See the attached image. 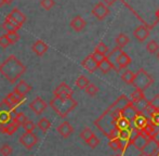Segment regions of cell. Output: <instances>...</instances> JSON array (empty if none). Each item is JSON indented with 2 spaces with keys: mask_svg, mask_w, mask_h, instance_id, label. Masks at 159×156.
I'll use <instances>...</instances> for the list:
<instances>
[{
  "mask_svg": "<svg viewBox=\"0 0 159 156\" xmlns=\"http://www.w3.org/2000/svg\"><path fill=\"white\" fill-rule=\"evenodd\" d=\"M131 101L126 95H120L100 117L95 119V127L109 140L118 139L119 137L120 130L117 128V122L122 117L121 111Z\"/></svg>",
  "mask_w": 159,
  "mask_h": 156,
  "instance_id": "6da1fadb",
  "label": "cell"
},
{
  "mask_svg": "<svg viewBox=\"0 0 159 156\" xmlns=\"http://www.w3.org/2000/svg\"><path fill=\"white\" fill-rule=\"evenodd\" d=\"M26 72V66L15 55H10L0 65V73L11 84H14Z\"/></svg>",
  "mask_w": 159,
  "mask_h": 156,
  "instance_id": "7a4b0ae2",
  "label": "cell"
},
{
  "mask_svg": "<svg viewBox=\"0 0 159 156\" xmlns=\"http://www.w3.org/2000/svg\"><path fill=\"white\" fill-rule=\"evenodd\" d=\"M77 104H78L77 101L75 99H73V97H69V98L54 97L50 101V106L62 118H65L71 111L75 110Z\"/></svg>",
  "mask_w": 159,
  "mask_h": 156,
  "instance_id": "3957f363",
  "label": "cell"
},
{
  "mask_svg": "<svg viewBox=\"0 0 159 156\" xmlns=\"http://www.w3.org/2000/svg\"><path fill=\"white\" fill-rule=\"evenodd\" d=\"M154 82V78L144 70V68H141L134 75V80L132 82L133 87L136 90L144 91L146 90L148 87H151Z\"/></svg>",
  "mask_w": 159,
  "mask_h": 156,
  "instance_id": "277c9868",
  "label": "cell"
},
{
  "mask_svg": "<svg viewBox=\"0 0 159 156\" xmlns=\"http://www.w3.org/2000/svg\"><path fill=\"white\" fill-rule=\"evenodd\" d=\"M15 108L9 106L6 102H0V129L10 124L15 117Z\"/></svg>",
  "mask_w": 159,
  "mask_h": 156,
  "instance_id": "5b68a950",
  "label": "cell"
},
{
  "mask_svg": "<svg viewBox=\"0 0 159 156\" xmlns=\"http://www.w3.org/2000/svg\"><path fill=\"white\" fill-rule=\"evenodd\" d=\"M148 141L149 138L144 132H142V131H134V135L132 137L130 144L133 145V148H135L138 151L142 152L145 146H146V144L148 143Z\"/></svg>",
  "mask_w": 159,
  "mask_h": 156,
  "instance_id": "8992f818",
  "label": "cell"
},
{
  "mask_svg": "<svg viewBox=\"0 0 159 156\" xmlns=\"http://www.w3.org/2000/svg\"><path fill=\"white\" fill-rule=\"evenodd\" d=\"M38 142V137L34 132H25L20 137V143L27 150L32 149Z\"/></svg>",
  "mask_w": 159,
  "mask_h": 156,
  "instance_id": "52a82bcc",
  "label": "cell"
},
{
  "mask_svg": "<svg viewBox=\"0 0 159 156\" xmlns=\"http://www.w3.org/2000/svg\"><path fill=\"white\" fill-rule=\"evenodd\" d=\"M92 14L94 15L98 20L102 21V20H104L105 17L109 14V9L104 2L101 1V2H98V3H96L94 6V8L92 9Z\"/></svg>",
  "mask_w": 159,
  "mask_h": 156,
  "instance_id": "ba28073f",
  "label": "cell"
},
{
  "mask_svg": "<svg viewBox=\"0 0 159 156\" xmlns=\"http://www.w3.org/2000/svg\"><path fill=\"white\" fill-rule=\"evenodd\" d=\"M73 93H74L73 89H71L66 82H61V84L55 88V90L53 91L54 97H57V98H69L73 95Z\"/></svg>",
  "mask_w": 159,
  "mask_h": 156,
  "instance_id": "9c48e42d",
  "label": "cell"
},
{
  "mask_svg": "<svg viewBox=\"0 0 159 156\" xmlns=\"http://www.w3.org/2000/svg\"><path fill=\"white\" fill-rule=\"evenodd\" d=\"M132 122H133L134 131H142L149 124V119L144 113H139L138 116L134 118V120Z\"/></svg>",
  "mask_w": 159,
  "mask_h": 156,
  "instance_id": "30bf717a",
  "label": "cell"
},
{
  "mask_svg": "<svg viewBox=\"0 0 159 156\" xmlns=\"http://www.w3.org/2000/svg\"><path fill=\"white\" fill-rule=\"evenodd\" d=\"M48 104L46 103L43 99H41L40 97H37L35 100L30 104V108L35 113L36 115H40L41 113H43L46 111Z\"/></svg>",
  "mask_w": 159,
  "mask_h": 156,
  "instance_id": "8fae6325",
  "label": "cell"
},
{
  "mask_svg": "<svg viewBox=\"0 0 159 156\" xmlns=\"http://www.w3.org/2000/svg\"><path fill=\"white\" fill-rule=\"evenodd\" d=\"M23 101H25V98L20 97V95L15 92L9 93L3 99V102H6L9 106H11V108H15L17 105H20Z\"/></svg>",
  "mask_w": 159,
  "mask_h": 156,
  "instance_id": "7c38bea8",
  "label": "cell"
},
{
  "mask_svg": "<svg viewBox=\"0 0 159 156\" xmlns=\"http://www.w3.org/2000/svg\"><path fill=\"white\" fill-rule=\"evenodd\" d=\"M133 36L140 42H144L149 36V28L146 25H140L134 30Z\"/></svg>",
  "mask_w": 159,
  "mask_h": 156,
  "instance_id": "4fadbf2b",
  "label": "cell"
},
{
  "mask_svg": "<svg viewBox=\"0 0 159 156\" xmlns=\"http://www.w3.org/2000/svg\"><path fill=\"white\" fill-rule=\"evenodd\" d=\"M121 114H122V117L126 118V119H128L129 122H132L134 120V118L138 116L139 112H138V110L135 108V106L133 105V103H132V102H130L126 108L121 111Z\"/></svg>",
  "mask_w": 159,
  "mask_h": 156,
  "instance_id": "5bb4252c",
  "label": "cell"
},
{
  "mask_svg": "<svg viewBox=\"0 0 159 156\" xmlns=\"http://www.w3.org/2000/svg\"><path fill=\"white\" fill-rule=\"evenodd\" d=\"M30 90H32V87H30V85L25 81V80L22 79V80H20V81L17 82L16 86L14 87V90H13V92L17 93L20 97L25 98V95L27 94Z\"/></svg>",
  "mask_w": 159,
  "mask_h": 156,
  "instance_id": "9a60e30c",
  "label": "cell"
},
{
  "mask_svg": "<svg viewBox=\"0 0 159 156\" xmlns=\"http://www.w3.org/2000/svg\"><path fill=\"white\" fill-rule=\"evenodd\" d=\"M81 65L84 70H87L89 73H94L96 70H98V63L93 59L92 55H88L84 61L81 62Z\"/></svg>",
  "mask_w": 159,
  "mask_h": 156,
  "instance_id": "2e32d148",
  "label": "cell"
},
{
  "mask_svg": "<svg viewBox=\"0 0 159 156\" xmlns=\"http://www.w3.org/2000/svg\"><path fill=\"white\" fill-rule=\"evenodd\" d=\"M48 49H49L48 44L44 41H42V40H37V41L34 42L32 46V50L38 55V57H42V55L48 51Z\"/></svg>",
  "mask_w": 159,
  "mask_h": 156,
  "instance_id": "e0dca14e",
  "label": "cell"
},
{
  "mask_svg": "<svg viewBox=\"0 0 159 156\" xmlns=\"http://www.w3.org/2000/svg\"><path fill=\"white\" fill-rule=\"evenodd\" d=\"M8 16L9 17H11L12 20H14L16 23H19L20 25H23L24 23L26 22V16H25V14H24L22 11H20V9H17V8H14L12 11H11L10 13L8 14Z\"/></svg>",
  "mask_w": 159,
  "mask_h": 156,
  "instance_id": "ac0fdd59",
  "label": "cell"
},
{
  "mask_svg": "<svg viewBox=\"0 0 159 156\" xmlns=\"http://www.w3.org/2000/svg\"><path fill=\"white\" fill-rule=\"evenodd\" d=\"M69 25H70V27L73 28L75 32H81V30L86 27L87 23L80 15H77V16H75L73 20H71Z\"/></svg>",
  "mask_w": 159,
  "mask_h": 156,
  "instance_id": "d6986e66",
  "label": "cell"
},
{
  "mask_svg": "<svg viewBox=\"0 0 159 156\" xmlns=\"http://www.w3.org/2000/svg\"><path fill=\"white\" fill-rule=\"evenodd\" d=\"M57 132L62 135L63 138H68L71 133L74 132V128L71 127V125L68 122H64L57 127Z\"/></svg>",
  "mask_w": 159,
  "mask_h": 156,
  "instance_id": "ffe728a7",
  "label": "cell"
},
{
  "mask_svg": "<svg viewBox=\"0 0 159 156\" xmlns=\"http://www.w3.org/2000/svg\"><path fill=\"white\" fill-rule=\"evenodd\" d=\"M130 63H131V57H130L129 55L125 52V51H122L121 54L118 57L117 62H116V64H117V68L119 71L124 70V68H126Z\"/></svg>",
  "mask_w": 159,
  "mask_h": 156,
  "instance_id": "44dd1931",
  "label": "cell"
},
{
  "mask_svg": "<svg viewBox=\"0 0 159 156\" xmlns=\"http://www.w3.org/2000/svg\"><path fill=\"white\" fill-rule=\"evenodd\" d=\"M98 70H100L102 73H104V74L111 72V70H116L117 72H119V70H118V68L116 67V66L114 65V64L111 63V62L109 61L107 57H105V59L103 60V61L101 62L100 64H98Z\"/></svg>",
  "mask_w": 159,
  "mask_h": 156,
  "instance_id": "7402d4cb",
  "label": "cell"
},
{
  "mask_svg": "<svg viewBox=\"0 0 159 156\" xmlns=\"http://www.w3.org/2000/svg\"><path fill=\"white\" fill-rule=\"evenodd\" d=\"M158 149H159V144L157 143V142H156L154 139H149L148 143L146 144V146L144 148V150H143L141 153H145V154H147L149 156H153L156 152H157Z\"/></svg>",
  "mask_w": 159,
  "mask_h": 156,
  "instance_id": "603a6c76",
  "label": "cell"
},
{
  "mask_svg": "<svg viewBox=\"0 0 159 156\" xmlns=\"http://www.w3.org/2000/svg\"><path fill=\"white\" fill-rule=\"evenodd\" d=\"M19 125H16L14 122H11L10 124H8L7 126H4V127H2L1 129H0V132H2V133H6V135H12L13 133H15L17 131V129H19Z\"/></svg>",
  "mask_w": 159,
  "mask_h": 156,
  "instance_id": "cb8c5ba5",
  "label": "cell"
},
{
  "mask_svg": "<svg viewBox=\"0 0 159 156\" xmlns=\"http://www.w3.org/2000/svg\"><path fill=\"white\" fill-rule=\"evenodd\" d=\"M121 52H122V49L119 48V47H116V48H114L111 52H108V54L106 55V57L114 64V65H115V63L117 62L118 57L121 54Z\"/></svg>",
  "mask_w": 159,
  "mask_h": 156,
  "instance_id": "d4e9b609",
  "label": "cell"
},
{
  "mask_svg": "<svg viewBox=\"0 0 159 156\" xmlns=\"http://www.w3.org/2000/svg\"><path fill=\"white\" fill-rule=\"evenodd\" d=\"M133 105L135 106V108L138 110L139 113H145V111H146L147 108L149 106V101L146 99V98H143L141 101L133 103Z\"/></svg>",
  "mask_w": 159,
  "mask_h": 156,
  "instance_id": "484cf974",
  "label": "cell"
},
{
  "mask_svg": "<svg viewBox=\"0 0 159 156\" xmlns=\"http://www.w3.org/2000/svg\"><path fill=\"white\" fill-rule=\"evenodd\" d=\"M37 127L41 131H43V132H47V131H48L49 129H50V127H51V122L48 119V118L43 117V118H41V119L38 120Z\"/></svg>",
  "mask_w": 159,
  "mask_h": 156,
  "instance_id": "4316f807",
  "label": "cell"
},
{
  "mask_svg": "<svg viewBox=\"0 0 159 156\" xmlns=\"http://www.w3.org/2000/svg\"><path fill=\"white\" fill-rule=\"evenodd\" d=\"M89 85H90V81H89V79L84 76V75H80V76L77 78V80H76V86L79 89H81V90L86 89Z\"/></svg>",
  "mask_w": 159,
  "mask_h": 156,
  "instance_id": "83f0119b",
  "label": "cell"
},
{
  "mask_svg": "<svg viewBox=\"0 0 159 156\" xmlns=\"http://www.w3.org/2000/svg\"><path fill=\"white\" fill-rule=\"evenodd\" d=\"M2 27H3L4 30H7V33H9V32H17V30H20V28L16 27V26H15L14 24H13L7 16H6V19H4L3 23H2Z\"/></svg>",
  "mask_w": 159,
  "mask_h": 156,
  "instance_id": "f1b7e54d",
  "label": "cell"
},
{
  "mask_svg": "<svg viewBox=\"0 0 159 156\" xmlns=\"http://www.w3.org/2000/svg\"><path fill=\"white\" fill-rule=\"evenodd\" d=\"M146 50L147 52L152 53V54H155V53L159 52V44L155 40H149L146 44Z\"/></svg>",
  "mask_w": 159,
  "mask_h": 156,
  "instance_id": "f546056e",
  "label": "cell"
},
{
  "mask_svg": "<svg viewBox=\"0 0 159 156\" xmlns=\"http://www.w3.org/2000/svg\"><path fill=\"white\" fill-rule=\"evenodd\" d=\"M130 39L129 37L127 36L126 34H119L117 36V38H116V44H117V47H119V48H124V47H126L128 44H129Z\"/></svg>",
  "mask_w": 159,
  "mask_h": 156,
  "instance_id": "4dcf8cb0",
  "label": "cell"
},
{
  "mask_svg": "<svg viewBox=\"0 0 159 156\" xmlns=\"http://www.w3.org/2000/svg\"><path fill=\"white\" fill-rule=\"evenodd\" d=\"M143 98H145L144 91L136 90V89H135V91H133V92H132L131 94H130V101H131L132 103H135V102L141 101V100H142Z\"/></svg>",
  "mask_w": 159,
  "mask_h": 156,
  "instance_id": "1f68e13d",
  "label": "cell"
},
{
  "mask_svg": "<svg viewBox=\"0 0 159 156\" xmlns=\"http://www.w3.org/2000/svg\"><path fill=\"white\" fill-rule=\"evenodd\" d=\"M80 138H81L82 140H84V142H87L88 140H90L92 137H94V132H93L92 130H91L90 128H88V127H86V128L82 129V131L80 132Z\"/></svg>",
  "mask_w": 159,
  "mask_h": 156,
  "instance_id": "d6a6232c",
  "label": "cell"
},
{
  "mask_svg": "<svg viewBox=\"0 0 159 156\" xmlns=\"http://www.w3.org/2000/svg\"><path fill=\"white\" fill-rule=\"evenodd\" d=\"M108 145L111 146L113 151H122L124 150V144H122L121 140H119V139L109 140Z\"/></svg>",
  "mask_w": 159,
  "mask_h": 156,
  "instance_id": "836d02e7",
  "label": "cell"
},
{
  "mask_svg": "<svg viewBox=\"0 0 159 156\" xmlns=\"http://www.w3.org/2000/svg\"><path fill=\"white\" fill-rule=\"evenodd\" d=\"M148 119H149V124H152L156 128H159V111L156 110L154 111L148 116Z\"/></svg>",
  "mask_w": 159,
  "mask_h": 156,
  "instance_id": "e575fe53",
  "label": "cell"
},
{
  "mask_svg": "<svg viewBox=\"0 0 159 156\" xmlns=\"http://www.w3.org/2000/svg\"><path fill=\"white\" fill-rule=\"evenodd\" d=\"M134 73H132L131 71H129V70H127L126 72L124 73V74L121 75V79L124 80L126 84H131L132 85V82H133V80H134Z\"/></svg>",
  "mask_w": 159,
  "mask_h": 156,
  "instance_id": "d590c367",
  "label": "cell"
},
{
  "mask_svg": "<svg viewBox=\"0 0 159 156\" xmlns=\"http://www.w3.org/2000/svg\"><path fill=\"white\" fill-rule=\"evenodd\" d=\"M95 52H98V53H102V54H104L105 57H106L107 54H108V47L106 46V44H104V42H98V44L95 46V49H94Z\"/></svg>",
  "mask_w": 159,
  "mask_h": 156,
  "instance_id": "8d00e7d4",
  "label": "cell"
},
{
  "mask_svg": "<svg viewBox=\"0 0 159 156\" xmlns=\"http://www.w3.org/2000/svg\"><path fill=\"white\" fill-rule=\"evenodd\" d=\"M130 126H131V122H129L126 118L121 117L119 120L117 122V128L119 130H125V129H130Z\"/></svg>",
  "mask_w": 159,
  "mask_h": 156,
  "instance_id": "74e56055",
  "label": "cell"
},
{
  "mask_svg": "<svg viewBox=\"0 0 159 156\" xmlns=\"http://www.w3.org/2000/svg\"><path fill=\"white\" fill-rule=\"evenodd\" d=\"M27 120H28L27 117H26V115L24 114V113H17V114L15 115L13 122H14L16 125H19V126H23Z\"/></svg>",
  "mask_w": 159,
  "mask_h": 156,
  "instance_id": "f35d334b",
  "label": "cell"
},
{
  "mask_svg": "<svg viewBox=\"0 0 159 156\" xmlns=\"http://www.w3.org/2000/svg\"><path fill=\"white\" fill-rule=\"evenodd\" d=\"M156 130H157V128H156V127H154L152 124H148L146 127H145L144 129H143V130H142V132H144L145 135H146L147 137H148L149 139H151V138L153 137L154 135H155Z\"/></svg>",
  "mask_w": 159,
  "mask_h": 156,
  "instance_id": "ab89813d",
  "label": "cell"
},
{
  "mask_svg": "<svg viewBox=\"0 0 159 156\" xmlns=\"http://www.w3.org/2000/svg\"><path fill=\"white\" fill-rule=\"evenodd\" d=\"M55 6L54 0H41L40 1V7L43 8L44 10H51Z\"/></svg>",
  "mask_w": 159,
  "mask_h": 156,
  "instance_id": "60d3db41",
  "label": "cell"
},
{
  "mask_svg": "<svg viewBox=\"0 0 159 156\" xmlns=\"http://www.w3.org/2000/svg\"><path fill=\"white\" fill-rule=\"evenodd\" d=\"M84 90H86L87 94H89L90 97H94L96 93L98 92V88L95 86L94 84H91V82H90V85H89V86L87 87L86 89H84Z\"/></svg>",
  "mask_w": 159,
  "mask_h": 156,
  "instance_id": "b9f144b4",
  "label": "cell"
},
{
  "mask_svg": "<svg viewBox=\"0 0 159 156\" xmlns=\"http://www.w3.org/2000/svg\"><path fill=\"white\" fill-rule=\"evenodd\" d=\"M7 36H8L9 40H10L11 44H16L20 40V35L17 32H9V33H7Z\"/></svg>",
  "mask_w": 159,
  "mask_h": 156,
  "instance_id": "7bdbcfd3",
  "label": "cell"
},
{
  "mask_svg": "<svg viewBox=\"0 0 159 156\" xmlns=\"http://www.w3.org/2000/svg\"><path fill=\"white\" fill-rule=\"evenodd\" d=\"M0 154L2 156H10L12 154V148L9 144H3L0 148Z\"/></svg>",
  "mask_w": 159,
  "mask_h": 156,
  "instance_id": "ee69618b",
  "label": "cell"
},
{
  "mask_svg": "<svg viewBox=\"0 0 159 156\" xmlns=\"http://www.w3.org/2000/svg\"><path fill=\"white\" fill-rule=\"evenodd\" d=\"M23 128L25 130V132H34V130L36 129V125L34 124L32 120L28 119L25 124L23 125Z\"/></svg>",
  "mask_w": 159,
  "mask_h": 156,
  "instance_id": "f6af8a7d",
  "label": "cell"
},
{
  "mask_svg": "<svg viewBox=\"0 0 159 156\" xmlns=\"http://www.w3.org/2000/svg\"><path fill=\"white\" fill-rule=\"evenodd\" d=\"M10 44H11V42H10V40H9L8 36H7V34L0 36V47H1V48L6 49V48H8Z\"/></svg>",
  "mask_w": 159,
  "mask_h": 156,
  "instance_id": "bcb514c9",
  "label": "cell"
},
{
  "mask_svg": "<svg viewBox=\"0 0 159 156\" xmlns=\"http://www.w3.org/2000/svg\"><path fill=\"white\" fill-rule=\"evenodd\" d=\"M87 144H88L89 146H90L91 149H95L96 146L100 144V139H98L96 135H94V137H92L90 140H88V141L86 142Z\"/></svg>",
  "mask_w": 159,
  "mask_h": 156,
  "instance_id": "7dc6e473",
  "label": "cell"
},
{
  "mask_svg": "<svg viewBox=\"0 0 159 156\" xmlns=\"http://www.w3.org/2000/svg\"><path fill=\"white\" fill-rule=\"evenodd\" d=\"M149 105L153 106L156 111H159V94H156L155 97L149 101Z\"/></svg>",
  "mask_w": 159,
  "mask_h": 156,
  "instance_id": "c3c4849f",
  "label": "cell"
},
{
  "mask_svg": "<svg viewBox=\"0 0 159 156\" xmlns=\"http://www.w3.org/2000/svg\"><path fill=\"white\" fill-rule=\"evenodd\" d=\"M91 55H92L93 59H94L98 64H100L101 62H102L103 60H104L105 57H106L104 54H102V53H98V52H95V51H94V52H93V53H91Z\"/></svg>",
  "mask_w": 159,
  "mask_h": 156,
  "instance_id": "681fc988",
  "label": "cell"
},
{
  "mask_svg": "<svg viewBox=\"0 0 159 156\" xmlns=\"http://www.w3.org/2000/svg\"><path fill=\"white\" fill-rule=\"evenodd\" d=\"M151 139H154V140H155V141L159 144V128H157V130H156L155 135H154L153 137L151 138Z\"/></svg>",
  "mask_w": 159,
  "mask_h": 156,
  "instance_id": "f907efd6",
  "label": "cell"
},
{
  "mask_svg": "<svg viewBox=\"0 0 159 156\" xmlns=\"http://www.w3.org/2000/svg\"><path fill=\"white\" fill-rule=\"evenodd\" d=\"M103 1H104L106 4H108V6H111V4L115 3V1H116V0H103Z\"/></svg>",
  "mask_w": 159,
  "mask_h": 156,
  "instance_id": "816d5d0a",
  "label": "cell"
},
{
  "mask_svg": "<svg viewBox=\"0 0 159 156\" xmlns=\"http://www.w3.org/2000/svg\"><path fill=\"white\" fill-rule=\"evenodd\" d=\"M13 1H14V0H4V2H6V4H11Z\"/></svg>",
  "mask_w": 159,
  "mask_h": 156,
  "instance_id": "f5cc1de1",
  "label": "cell"
},
{
  "mask_svg": "<svg viewBox=\"0 0 159 156\" xmlns=\"http://www.w3.org/2000/svg\"><path fill=\"white\" fill-rule=\"evenodd\" d=\"M155 14H156V19H157V21H159V9H158L157 11H156Z\"/></svg>",
  "mask_w": 159,
  "mask_h": 156,
  "instance_id": "db71d44e",
  "label": "cell"
},
{
  "mask_svg": "<svg viewBox=\"0 0 159 156\" xmlns=\"http://www.w3.org/2000/svg\"><path fill=\"white\" fill-rule=\"evenodd\" d=\"M4 4H6V2H4V0H0V7L4 6Z\"/></svg>",
  "mask_w": 159,
  "mask_h": 156,
  "instance_id": "11a10c76",
  "label": "cell"
},
{
  "mask_svg": "<svg viewBox=\"0 0 159 156\" xmlns=\"http://www.w3.org/2000/svg\"><path fill=\"white\" fill-rule=\"evenodd\" d=\"M153 156H159V149H158V150H157V152H156L155 154H154Z\"/></svg>",
  "mask_w": 159,
  "mask_h": 156,
  "instance_id": "9f6ffc18",
  "label": "cell"
},
{
  "mask_svg": "<svg viewBox=\"0 0 159 156\" xmlns=\"http://www.w3.org/2000/svg\"><path fill=\"white\" fill-rule=\"evenodd\" d=\"M139 156H149V155L145 154V153H140V155H139Z\"/></svg>",
  "mask_w": 159,
  "mask_h": 156,
  "instance_id": "6f0895ef",
  "label": "cell"
},
{
  "mask_svg": "<svg viewBox=\"0 0 159 156\" xmlns=\"http://www.w3.org/2000/svg\"><path fill=\"white\" fill-rule=\"evenodd\" d=\"M157 59H158V60H159V52H158V53H157Z\"/></svg>",
  "mask_w": 159,
  "mask_h": 156,
  "instance_id": "680465c9",
  "label": "cell"
}]
</instances>
